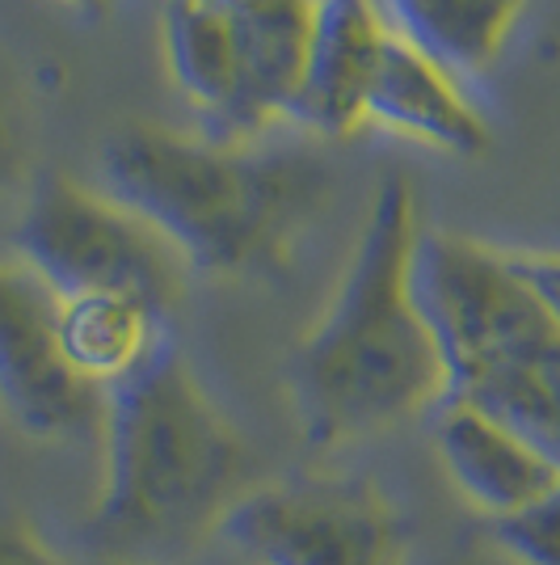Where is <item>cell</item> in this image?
<instances>
[{"instance_id":"cell-12","label":"cell","mask_w":560,"mask_h":565,"mask_svg":"<svg viewBox=\"0 0 560 565\" xmlns=\"http://www.w3.org/2000/svg\"><path fill=\"white\" fill-rule=\"evenodd\" d=\"M379 13L400 43L455 81L493 64L523 0H379Z\"/></svg>"},{"instance_id":"cell-2","label":"cell","mask_w":560,"mask_h":565,"mask_svg":"<svg viewBox=\"0 0 560 565\" xmlns=\"http://www.w3.org/2000/svg\"><path fill=\"white\" fill-rule=\"evenodd\" d=\"M101 178L190 270L215 279L274 270L333 194V173L312 152L194 140L148 122L101 143Z\"/></svg>"},{"instance_id":"cell-17","label":"cell","mask_w":560,"mask_h":565,"mask_svg":"<svg viewBox=\"0 0 560 565\" xmlns=\"http://www.w3.org/2000/svg\"><path fill=\"white\" fill-rule=\"evenodd\" d=\"M514 279L531 291V300L543 308V317L560 330V258H506Z\"/></svg>"},{"instance_id":"cell-16","label":"cell","mask_w":560,"mask_h":565,"mask_svg":"<svg viewBox=\"0 0 560 565\" xmlns=\"http://www.w3.org/2000/svg\"><path fill=\"white\" fill-rule=\"evenodd\" d=\"M0 565H72L22 515L0 511Z\"/></svg>"},{"instance_id":"cell-3","label":"cell","mask_w":560,"mask_h":565,"mask_svg":"<svg viewBox=\"0 0 560 565\" xmlns=\"http://www.w3.org/2000/svg\"><path fill=\"white\" fill-rule=\"evenodd\" d=\"M106 490L89 519L101 557L136 562L219 527L249 494V448L161 338L131 376L106 388Z\"/></svg>"},{"instance_id":"cell-5","label":"cell","mask_w":560,"mask_h":565,"mask_svg":"<svg viewBox=\"0 0 560 565\" xmlns=\"http://www.w3.org/2000/svg\"><path fill=\"white\" fill-rule=\"evenodd\" d=\"M13 245L60 300L85 291H131L157 312L182 300L186 262L148 220L72 178H43L25 194Z\"/></svg>"},{"instance_id":"cell-4","label":"cell","mask_w":560,"mask_h":565,"mask_svg":"<svg viewBox=\"0 0 560 565\" xmlns=\"http://www.w3.org/2000/svg\"><path fill=\"white\" fill-rule=\"evenodd\" d=\"M413 296L443 351V401L489 414L560 469V330L510 262L464 236H418Z\"/></svg>"},{"instance_id":"cell-8","label":"cell","mask_w":560,"mask_h":565,"mask_svg":"<svg viewBox=\"0 0 560 565\" xmlns=\"http://www.w3.org/2000/svg\"><path fill=\"white\" fill-rule=\"evenodd\" d=\"M236 72V106L219 143L254 140L274 118H287L304 76L316 0H211Z\"/></svg>"},{"instance_id":"cell-18","label":"cell","mask_w":560,"mask_h":565,"mask_svg":"<svg viewBox=\"0 0 560 565\" xmlns=\"http://www.w3.org/2000/svg\"><path fill=\"white\" fill-rule=\"evenodd\" d=\"M72 4H80V9H89V13H101V9H106V0H72Z\"/></svg>"},{"instance_id":"cell-10","label":"cell","mask_w":560,"mask_h":565,"mask_svg":"<svg viewBox=\"0 0 560 565\" xmlns=\"http://www.w3.org/2000/svg\"><path fill=\"white\" fill-rule=\"evenodd\" d=\"M434 444L455 486L493 519L536 502L560 481V469L548 456L464 401L434 405Z\"/></svg>"},{"instance_id":"cell-13","label":"cell","mask_w":560,"mask_h":565,"mask_svg":"<svg viewBox=\"0 0 560 565\" xmlns=\"http://www.w3.org/2000/svg\"><path fill=\"white\" fill-rule=\"evenodd\" d=\"M64 354L80 376L110 388L131 376L161 342V312L131 291H85L60 300Z\"/></svg>"},{"instance_id":"cell-14","label":"cell","mask_w":560,"mask_h":565,"mask_svg":"<svg viewBox=\"0 0 560 565\" xmlns=\"http://www.w3.org/2000/svg\"><path fill=\"white\" fill-rule=\"evenodd\" d=\"M493 536L523 565H560V481L536 502L493 519Z\"/></svg>"},{"instance_id":"cell-9","label":"cell","mask_w":560,"mask_h":565,"mask_svg":"<svg viewBox=\"0 0 560 565\" xmlns=\"http://www.w3.org/2000/svg\"><path fill=\"white\" fill-rule=\"evenodd\" d=\"M384 43L388 25L375 0H316L304 76L287 118L325 140L351 136L367 118Z\"/></svg>"},{"instance_id":"cell-11","label":"cell","mask_w":560,"mask_h":565,"mask_svg":"<svg viewBox=\"0 0 560 565\" xmlns=\"http://www.w3.org/2000/svg\"><path fill=\"white\" fill-rule=\"evenodd\" d=\"M367 118L426 143H439L455 157H481L489 148L485 122L455 89V81L443 68H434L421 51L400 43L392 30L375 68Z\"/></svg>"},{"instance_id":"cell-6","label":"cell","mask_w":560,"mask_h":565,"mask_svg":"<svg viewBox=\"0 0 560 565\" xmlns=\"http://www.w3.org/2000/svg\"><path fill=\"white\" fill-rule=\"evenodd\" d=\"M219 532L254 565H392L397 519L363 477H291L257 486Z\"/></svg>"},{"instance_id":"cell-1","label":"cell","mask_w":560,"mask_h":565,"mask_svg":"<svg viewBox=\"0 0 560 565\" xmlns=\"http://www.w3.org/2000/svg\"><path fill=\"white\" fill-rule=\"evenodd\" d=\"M418 199L388 173L371 199L346 279L325 321L291 363L295 409L308 444L337 448L434 414L446 397V363L413 296Z\"/></svg>"},{"instance_id":"cell-7","label":"cell","mask_w":560,"mask_h":565,"mask_svg":"<svg viewBox=\"0 0 560 565\" xmlns=\"http://www.w3.org/2000/svg\"><path fill=\"white\" fill-rule=\"evenodd\" d=\"M0 405L34 439H89L106 388L80 376L60 338V296L22 262H0Z\"/></svg>"},{"instance_id":"cell-19","label":"cell","mask_w":560,"mask_h":565,"mask_svg":"<svg viewBox=\"0 0 560 565\" xmlns=\"http://www.w3.org/2000/svg\"><path fill=\"white\" fill-rule=\"evenodd\" d=\"M94 565H143V562H118V557H101V562H94Z\"/></svg>"},{"instance_id":"cell-15","label":"cell","mask_w":560,"mask_h":565,"mask_svg":"<svg viewBox=\"0 0 560 565\" xmlns=\"http://www.w3.org/2000/svg\"><path fill=\"white\" fill-rule=\"evenodd\" d=\"M25 178V122L18 106L13 76L0 64V203L22 186Z\"/></svg>"}]
</instances>
